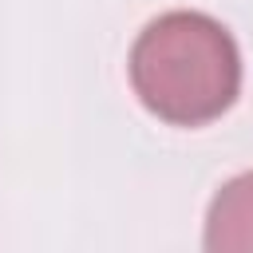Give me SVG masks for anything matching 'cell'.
<instances>
[{"label": "cell", "mask_w": 253, "mask_h": 253, "mask_svg": "<svg viewBox=\"0 0 253 253\" xmlns=\"http://www.w3.org/2000/svg\"><path fill=\"white\" fill-rule=\"evenodd\" d=\"M126 75L154 119L170 126H206L237 103L241 51L233 32L210 12L170 8L134 36Z\"/></svg>", "instance_id": "cell-1"}, {"label": "cell", "mask_w": 253, "mask_h": 253, "mask_svg": "<svg viewBox=\"0 0 253 253\" xmlns=\"http://www.w3.org/2000/svg\"><path fill=\"white\" fill-rule=\"evenodd\" d=\"M206 253H253V170L217 186L202 225Z\"/></svg>", "instance_id": "cell-2"}]
</instances>
